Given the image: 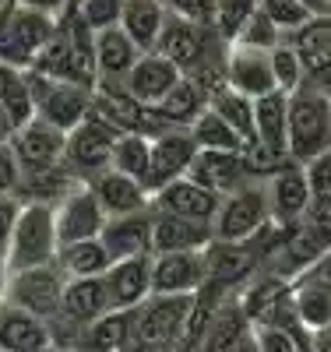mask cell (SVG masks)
<instances>
[{"mask_svg":"<svg viewBox=\"0 0 331 352\" xmlns=\"http://www.w3.org/2000/svg\"><path fill=\"white\" fill-rule=\"evenodd\" d=\"M299 278H310V282H321V285L331 289V250H324V254H321V257H317Z\"/></svg>","mask_w":331,"mask_h":352,"instance_id":"48","label":"cell"},{"mask_svg":"<svg viewBox=\"0 0 331 352\" xmlns=\"http://www.w3.org/2000/svg\"><path fill=\"white\" fill-rule=\"evenodd\" d=\"M64 138L67 134H60L56 127H50L43 120H28L21 131H14L8 138V144L21 166V176L46 173V169L64 162Z\"/></svg>","mask_w":331,"mask_h":352,"instance_id":"13","label":"cell"},{"mask_svg":"<svg viewBox=\"0 0 331 352\" xmlns=\"http://www.w3.org/2000/svg\"><path fill=\"white\" fill-rule=\"evenodd\" d=\"M0 352H56L53 328L0 300Z\"/></svg>","mask_w":331,"mask_h":352,"instance_id":"20","label":"cell"},{"mask_svg":"<svg viewBox=\"0 0 331 352\" xmlns=\"http://www.w3.org/2000/svg\"><path fill=\"white\" fill-rule=\"evenodd\" d=\"M131 345V310H106L99 320L81 328L67 349L78 352H127Z\"/></svg>","mask_w":331,"mask_h":352,"instance_id":"27","label":"cell"},{"mask_svg":"<svg viewBox=\"0 0 331 352\" xmlns=\"http://www.w3.org/2000/svg\"><path fill=\"white\" fill-rule=\"evenodd\" d=\"M226 85L233 92L261 99L275 92V78H272V53L250 50V46H229L226 50Z\"/></svg>","mask_w":331,"mask_h":352,"instance_id":"18","label":"cell"},{"mask_svg":"<svg viewBox=\"0 0 331 352\" xmlns=\"http://www.w3.org/2000/svg\"><path fill=\"white\" fill-rule=\"evenodd\" d=\"M21 190V166L11 152V144H0V197L4 194H18Z\"/></svg>","mask_w":331,"mask_h":352,"instance_id":"44","label":"cell"},{"mask_svg":"<svg viewBox=\"0 0 331 352\" xmlns=\"http://www.w3.org/2000/svg\"><path fill=\"white\" fill-rule=\"evenodd\" d=\"M187 176L194 184H201L204 190H212L219 197L239 190L244 184H250V176L244 169V155L239 152H197Z\"/></svg>","mask_w":331,"mask_h":352,"instance_id":"23","label":"cell"},{"mask_svg":"<svg viewBox=\"0 0 331 352\" xmlns=\"http://www.w3.org/2000/svg\"><path fill=\"white\" fill-rule=\"evenodd\" d=\"M272 78H275V92H282V96H292L296 88L307 85L303 60H299V53L286 39L272 50Z\"/></svg>","mask_w":331,"mask_h":352,"instance_id":"38","label":"cell"},{"mask_svg":"<svg viewBox=\"0 0 331 352\" xmlns=\"http://www.w3.org/2000/svg\"><path fill=\"white\" fill-rule=\"evenodd\" d=\"M180 78H184V74H180V71L166 60V56H159V53H141L138 64L127 71V78L120 81V85H124V92H127L134 102L156 106Z\"/></svg>","mask_w":331,"mask_h":352,"instance_id":"21","label":"cell"},{"mask_svg":"<svg viewBox=\"0 0 331 352\" xmlns=\"http://www.w3.org/2000/svg\"><path fill=\"white\" fill-rule=\"evenodd\" d=\"M212 226L194 219H176L152 212V254H176V250H208L212 243Z\"/></svg>","mask_w":331,"mask_h":352,"instance_id":"25","label":"cell"},{"mask_svg":"<svg viewBox=\"0 0 331 352\" xmlns=\"http://www.w3.org/2000/svg\"><path fill=\"white\" fill-rule=\"evenodd\" d=\"M204 96L197 92V88L187 81V78H180L173 88H169V92L152 106L156 113H159V120L166 124V127H173V131H187L194 120H197V116L204 113Z\"/></svg>","mask_w":331,"mask_h":352,"instance_id":"31","label":"cell"},{"mask_svg":"<svg viewBox=\"0 0 331 352\" xmlns=\"http://www.w3.org/2000/svg\"><path fill=\"white\" fill-rule=\"evenodd\" d=\"M250 345L254 352H299V345L286 331L268 328V324H250Z\"/></svg>","mask_w":331,"mask_h":352,"instance_id":"43","label":"cell"},{"mask_svg":"<svg viewBox=\"0 0 331 352\" xmlns=\"http://www.w3.org/2000/svg\"><path fill=\"white\" fill-rule=\"evenodd\" d=\"M197 148L187 131H166L162 138L152 141V155H148V176H145V190L152 197L156 190H162L166 184L187 176L191 162H194Z\"/></svg>","mask_w":331,"mask_h":352,"instance_id":"15","label":"cell"},{"mask_svg":"<svg viewBox=\"0 0 331 352\" xmlns=\"http://www.w3.org/2000/svg\"><path fill=\"white\" fill-rule=\"evenodd\" d=\"M299 8L310 18H324V14H331V0H299Z\"/></svg>","mask_w":331,"mask_h":352,"instance_id":"49","label":"cell"},{"mask_svg":"<svg viewBox=\"0 0 331 352\" xmlns=\"http://www.w3.org/2000/svg\"><path fill=\"white\" fill-rule=\"evenodd\" d=\"M324 148H331V99L307 81L286 102V155L303 166Z\"/></svg>","mask_w":331,"mask_h":352,"instance_id":"1","label":"cell"},{"mask_svg":"<svg viewBox=\"0 0 331 352\" xmlns=\"http://www.w3.org/2000/svg\"><path fill=\"white\" fill-rule=\"evenodd\" d=\"M120 4L124 0H78L74 4V18L88 28V32H99L120 21Z\"/></svg>","mask_w":331,"mask_h":352,"instance_id":"41","label":"cell"},{"mask_svg":"<svg viewBox=\"0 0 331 352\" xmlns=\"http://www.w3.org/2000/svg\"><path fill=\"white\" fill-rule=\"evenodd\" d=\"M148 155H152V141H148V138H141V134H120V138L113 141V152H109V169L131 176V180H138V184L145 187ZM145 194H148V190H145Z\"/></svg>","mask_w":331,"mask_h":352,"instance_id":"36","label":"cell"},{"mask_svg":"<svg viewBox=\"0 0 331 352\" xmlns=\"http://www.w3.org/2000/svg\"><path fill=\"white\" fill-rule=\"evenodd\" d=\"M56 352H78V349H56Z\"/></svg>","mask_w":331,"mask_h":352,"instance_id":"58","label":"cell"},{"mask_svg":"<svg viewBox=\"0 0 331 352\" xmlns=\"http://www.w3.org/2000/svg\"><path fill=\"white\" fill-rule=\"evenodd\" d=\"M310 85H314V88H321V92L331 99V64H324V67L310 78Z\"/></svg>","mask_w":331,"mask_h":352,"instance_id":"50","label":"cell"},{"mask_svg":"<svg viewBox=\"0 0 331 352\" xmlns=\"http://www.w3.org/2000/svg\"><path fill=\"white\" fill-rule=\"evenodd\" d=\"M208 109H212L219 120H226V124L236 131V138L244 141V148L254 141V99L233 92V88L226 85L222 92H215L212 99H208Z\"/></svg>","mask_w":331,"mask_h":352,"instance_id":"34","label":"cell"},{"mask_svg":"<svg viewBox=\"0 0 331 352\" xmlns=\"http://www.w3.org/2000/svg\"><path fill=\"white\" fill-rule=\"evenodd\" d=\"M303 176H307L310 201L331 197V148H324L321 155H314L310 162H303Z\"/></svg>","mask_w":331,"mask_h":352,"instance_id":"42","label":"cell"},{"mask_svg":"<svg viewBox=\"0 0 331 352\" xmlns=\"http://www.w3.org/2000/svg\"><path fill=\"white\" fill-rule=\"evenodd\" d=\"M56 32L53 14L25 8V4H0V64L4 67H32L36 53Z\"/></svg>","mask_w":331,"mask_h":352,"instance_id":"2","label":"cell"},{"mask_svg":"<svg viewBox=\"0 0 331 352\" xmlns=\"http://www.w3.org/2000/svg\"><path fill=\"white\" fill-rule=\"evenodd\" d=\"M191 296H148L141 307H134L127 352H173L191 310Z\"/></svg>","mask_w":331,"mask_h":352,"instance_id":"3","label":"cell"},{"mask_svg":"<svg viewBox=\"0 0 331 352\" xmlns=\"http://www.w3.org/2000/svg\"><path fill=\"white\" fill-rule=\"evenodd\" d=\"M39 78V74H36ZM28 92H32V102H36V120L56 127L60 134H71L78 124H85L88 109H92V92L81 85H67V81H32L25 78Z\"/></svg>","mask_w":331,"mask_h":352,"instance_id":"7","label":"cell"},{"mask_svg":"<svg viewBox=\"0 0 331 352\" xmlns=\"http://www.w3.org/2000/svg\"><path fill=\"white\" fill-rule=\"evenodd\" d=\"M219 194L204 190L201 184H194L191 176H180V180L166 184L162 190H156L148 197V208L162 212V215H176V219H194V222H208L212 226L215 208H219Z\"/></svg>","mask_w":331,"mask_h":352,"instance_id":"16","label":"cell"},{"mask_svg":"<svg viewBox=\"0 0 331 352\" xmlns=\"http://www.w3.org/2000/svg\"><path fill=\"white\" fill-rule=\"evenodd\" d=\"M317 338H324V342H331V324H328L324 331H317Z\"/></svg>","mask_w":331,"mask_h":352,"instance_id":"56","label":"cell"},{"mask_svg":"<svg viewBox=\"0 0 331 352\" xmlns=\"http://www.w3.org/2000/svg\"><path fill=\"white\" fill-rule=\"evenodd\" d=\"M268 222H272V212H268L264 180H250L219 201L215 219H212V236L219 243H247Z\"/></svg>","mask_w":331,"mask_h":352,"instance_id":"5","label":"cell"},{"mask_svg":"<svg viewBox=\"0 0 331 352\" xmlns=\"http://www.w3.org/2000/svg\"><path fill=\"white\" fill-rule=\"evenodd\" d=\"M18 212H21V197H18V194H4V197H0V254H8V243H11Z\"/></svg>","mask_w":331,"mask_h":352,"instance_id":"46","label":"cell"},{"mask_svg":"<svg viewBox=\"0 0 331 352\" xmlns=\"http://www.w3.org/2000/svg\"><path fill=\"white\" fill-rule=\"evenodd\" d=\"M307 222L314 226V232L331 247V197L324 201H310V212H307Z\"/></svg>","mask_w":331,"mask_h":352,"instance_id":"47","label":"cell"},{"mask_svg":"<svg viewBox=\"0 0 331 352\" xmlns=\"http://www.w3.org/2000/svg\"><path fill=\"white\" fill-rule=\"evenodd\" d=\"M88 190L96 194L99 208L106 212V219H116V215H134V212H145L148 208V194L138 180L124 173H113V169H103L96 176H88Z\"/></svg>","mask_w":331,"mask_h":352,"instance_id":"22","label":"cell"},{"mask_svg":"<svg viewBox=\"0 0 331 352\" xmlns=\"http://www.w3.org/2000/svg\"><path fill=\"white\" fill-rule=\"evenodd\" d=\"M4 278H8V261H4V254H0V289H4Z\"/></svg>","mask_w":331,"mask_h":352,"instance_id":"54","label":"cell"},{"mask_svg":"<svg viewBox=\"0 0 331 352\" xmlns=\"http://www.w3.org/2000/svg\"><path fill=\"white\" fill-rule=\"evenodd\" d=\"M53 264L64 278H99L109 268V254L103 250L99 240H78V243L56 247Z\"/></svg>","mask_w":331,"mask_h":352,"instance_id":"32","label":"cell"},{"mask_svg":"<svg viewBox=\"0 0 331 352\" xmlns=\"http://www.w3.org/2000/svg\"><path fill=\"white\" fill-rule=\"evenodd\" d=\"M99 243L109 254V264L127 261V257H152V208L106 219Z\"/></svg>","mask_w":331,"mask_h":352,"instance_id":"19","label":"cell"},{"mask_svg":"<svg viewBox=\"0 0 331 352\" xmlns=\"http://www.w3.org/2000/svg\"><path fill=\"white\" fill-rule=\"evenodd\" d=\"M8 138H11V134H8V127H4V120H0V144H4Z\"/></svg>","mask_w":331,"mask_h":352,"instance_id":"55","label":"cell"},{"mask_svg":"<svg viewBox=\"0 0 331 352\" xmlns=\"http://www.w3.org/2000/svg\"><path fill=\"white\" fill-rule=\"evenodd\" d=\"M307 352H331V342H324V338H317V335H314V342L307 345Z\"/></svg>","mask_w":331,"mask_h":352,"instance_id":"53","label":"cell"},{"mask_svg":"<svg viewBox=\"0 0 331 352\" xmlns=\"http://www.w3.org/2000/svg\"><path fill=\"white\" fill-rule=\"evenodd\" d=\"M64 275L56 272V264H39V268H21V272H8L0 300L32 314L46 324H53L60 314V296H64Z\"/></svg>","mask_w":331,"mask_h":352,"instance_id":"6","label":"cell"},{"mask_svg":"<svg viewBox=\"0 0 331 352\" xmlns=\"http://www.w3.org/2000/svg\"><path fill=\"white\" fill-rule=\"evenodd\" d=\"M257 11V0H212V11H208V28L215 32V39L222 46H233L239 28L247 25V18Z\"/></svg>","mask_w":331,"mask_h":352,"instance_id":"37","label":"cell"},{"mask_svg":"<svg viewBox=\"0 0 331 352\" xmlns=\"http://www.w3.org/2000/svg\"><path fill=\"white\" fill-rule=\"evenodd\" d=\"M187 134H191L197 152H244V141L236 138V131L226 120H219L208 106H204V113L197 116V120L187 127Z\"/></svg>","mask_w":331,"mask_h":352,"instance_id":"35","label":"cell"},{"mask_svg":"<svg viewBox=\"0 0 331 352\" xmlns=\"http://www.w3.org/2000/svg\"><path fill=\"white\" fill-rule=\"evenodd\" d=\"M116 138H120V131H113L106 120L88 113L85 124H78L64 138V166L78 176V180H88V176L109 169V152H113Z\"/></svg>","mask_w":331,"mask_h":352,"instance_id":"9","label":"cell"},{"mask_svg":"<svg viewBox=\"0 0 331 352\" xmlns=\"http://www.w3.org/2000/svg\"><path fill=\"white\" fill-rule=\"evenodd\" d=\"M286 43L299 53L303 71H307V81H310L324 64H331V14L310 18L303 28H296V32H292Z\"/></svg>","mask_w":331,"mask_h":352,"instance_id":"30","label":"cell"},{"mask_svg":"<svg viewBox=\"0 0 331 352\" xmlns=\"http://www.w3.org/2000/svg\"><path fill=\"white\" fill-rule=\"evenodd\" d=\"M56 257V222H53V204L39 201H21V212L8 243V272L21 268H39V264H53Z\"/></svg>","mask_w":331,"mask_h":352,"instance_id":"4","label":"cell"},{"mask_svg":"<svg viewBox=\"0 0 331 352\" xmlns=\"http://www.w3.org/2000/svg\"><path fill=\"white\" fill-rule=\"evenodd\" d=\"M282 43V32H279V28L272 25V21H268L264 14H250L247 18V25L244 28H239V36H236V43L233 46H250V50H264V53H272L275 46Z\"/></svg>","mask_w":331,"mask_h":352,"instance_id":"40","label":"cell"},{"mask_svg":"<svg viewBox=\"0 0 331 352\" xmlns=\"http://www.w3.org/2000/svg\"><path fill=\"white\" fill-rule=\"evenodd\" d=\"M289 300H292V314L310 335L324 331L331 324V289L310 278H296L289 282Z\"/></svg>","mask_w":331,"mask_h":352,"instance_id":"29","label":"cell"},{"mask_svg":"<svg viewBox=\"0 0 331 352\" xmlns=\"http://www.w3.org/2000/svg\"><path fill=\"white\" fill-rule=\"evenodd\" d=\"M14 4H25V8H36V11H46V14H53V8H60L64 0H14Z\"/></svg>","mask_w":331,"mask_h":352,"instance_id":"51","label":"cell"},{"mask_svg":"<svg viewBox=\"0 0 331 352\" xmlns=\"http://www.w3.org/2000/svg\"><path fill=\"white\" fill-rule=\"evenodd\" d=\"M159 4L173 18H187V21H201V25H208V11H212V0H159Z\"/></svg>","mask_w":331,"mask_h":352,"instance_id":"45","label":"cell"},{"mask_svg":"<svg viewBox=\"0 0 331 352\" xmlns=\"http://www.w3.org/2000/svg\"><path fill=\"white\" fill-rule=\"evenodd\" d=\"M109 310H134L152 296V257L113 261L103 272Z\"/></svg>","mask_w":331,"mask_h":352,"instance_id":"17","label":"cell"},{"mask_svg":"<svg viewBox=\"0 0 331 352\" xmlns=\"http://www.w3.org/2000/svg\"><path fill=\"white\" fill-rule=\"evenodd\" d=\"M166 8L159 0H124L120 4V28H124V36L141 50V53H152L156 43H159V32L166 25Z\"/></svg>","mask_w":331,"mask_h":352,"instance_id":"28","label":"cell"},{"mask_svg":"<svg viewBox=\"0 0 331 352\" xmlns=\"http://www.w3.org/2000/svg\"><path fill=\"white\" fill-rule=\"evenodd\" d=\"M247 342H250V320H247L244 307L236 303V296H229L215 310L212 324H208V331L194 352H239Z\"/></svg>","mask_w":331,"mask_h":352,"instance_id":"26","label":"cell"},{"mask_svg":"<svg viewBox=\"0 0 331 352\" xmlns=\"http://www.w3.org/2000/svg\"><path fill=\"white\" fill-rule=\"evenodd\" d=\"M215 50H222V43L215 39V32L201 21H187V18H166L159 43L152 53L166 56V60L180 71V74H191L201 60H208Z\"/></svg>","mask_w":331,"mask_h":352,"instance_id":"8","label":"cell"},{"mask_svg":"<svg viewBox=\"0 0 331 352\" xmlns=\"http://www.w3.org/2000/svg\"><path fill=\"white\" fill-rule=\"evenodd\" d=\"M257 14L272 21L282 32V39H289L296 28H303L310 21V14L299 8V0H257Z\"/></svg>","mask_w":331,"mask_h":352,"instance_id":"39","label":"cell"},{"mask_svg":"<svg viewBox=\"0 0 331 352\" xmlns=\"http://www.w3.org/2000/svg\"><path fill=\"white\" fill-rule=\"evenodd\" d=\"M53 222H56V247H64L78 240H99V232L106 226V212L99 208L88 184H78L53 204Z\"/></svg>","mask_w":331,"mask_h":352,"instance_id":"10","label":"cell"},{"mask_svg":"<svg viewBox=\"0 0 331 352\" xmlns=\"http://www.w3.org/2000/svg\"><path fill=\"white\" fill-rule=\"evenodd\" d=\"M141 50L124 36L120 25L92 32V60H96V81H124L127 71L138 64Z\"/></svg>","mask_w":331,"mask_h":352,"instance_id":"24","label":"cell"},{"mask_svg":"<svg viewBox=\"0 0 331 352\" xmlns=\"http://www.w3.org/2000/svg\"><path fill=\"white\" fill-rule=\"evenodd\" d=\"M208 278L204 250L152 254V296H191Z\"/></svg>","mask_w":331,"mask_h":352,"instance_id":"14","label":"cell"},{"mask_svg":"<svg viewBox=\"0 0 331 352\" xmlns=\"http://www.w3.org/2000/svg\"><path fill=\"white\" fill-rule=\"evenodd\" d=\"M14 81V71L11 67H4V64H0V96H4L8 92V85Z\"/></svg>","mask_w":331,"mask_h":352,"instance_id":"52","label":"cell"},{"mask_svg":"<svg viewBox=\"0 0 331 352\" xmlns=\"http://www.w3.org/2000/svg\"><path fill=\"white\" fill-rule=\"evenodd\" d=\"M239 352H254V345H250V342H247V345H244V349H239Z\"/></svg>","mask_w":331,"mask_h":352,"instance_id":"57","label":"cell"},{"mask_svg":"<svg viewBox=\"0 0 331 352\" xmlns=\"http://www.w3.org/2000/svg\"><path fill=\"white\" fill-rule=\"evenodd\" d=\"M286 102L289 96L282 92L254 99V141L282 155H286Z\"/></svg>","mask_w":331,"mask_h":352,"instance_id":"33","label":"cell"},{"mask_svg":"<svg viewBox=\"0 0 331 352\" xmlns=\"http://www.w3.org/2000/svg\"><path fill=\"white\" fill-rule=\"evenodd\" d=\"M261 264H264V250L257 240H247V243H219L212 240L204 250V268H208V278L239 292L254 275H261Z\"/></svg>","mask_w":331,"mask_h":352,"instance_id":"11","label":"cell"},{"mask_svg":"<svg viewBox=\"0 0 331 352\" xmlns=\"http://www.w3.org/2000/svg\"><path fill=\"white\" fill-rule=\"evenodd\" d=\"M268 190V212H272V222L279 229L303 222L310 212V190H307V176L303 166L286 162L282 169H275L272 176L264 180Z\"/></svg>","mask_w":331,"mask_h":352,"instance_id":"12","label":"cell"}]
</instances>
